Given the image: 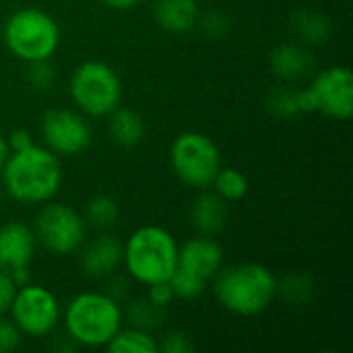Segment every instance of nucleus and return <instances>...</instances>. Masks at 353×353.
Returning <instances> with one entry per match:
<instances>
[{"mask_svg":"<svg viewBox=\"0 0 353 353\" xmlns=\"http://www.w3.org/2000/svg\"><path fill=\"white\" fill-rule=\"evenodd\" d=\"M2 190L21 205H43L62 186L60 157L46 145L10 151L2 168Z\"/></svg>","mask_w":353,"mask_h":353,"instance_id":"1","label":"nucleus"},{"mask_svg":"<svg viewBox=\"0 0 353 353\" xmlns=\"http://www.w3.org/2000/svg\"><path fill=\"white\" fill-rule=\"evenodd\" d=\"M279 279L261 263L221 267L213 277V294L219 306L236 316H259L277 298Z\"/></svg>","mask_w":353,"mask_h":353,"instance_id":"2","label":"nucleus"},{"mask_svg":"<svg viewBox=\"0 0 353 353\" xmlns=\"http://www.w3.org/2000/svg\"><path fill=\"white\" fill-rule=\"evenodd\" d=\"M66 335L79 347H105L124 327V310L105 292L77 294L60 316Z\"/></svg>","mask_w":353,"mask_h":353,"instance_id":"3","label":"nucleus"},{"mask_svg":"<svg viewBox=\"0 0 353 353\" xmlns=\"http://www.w3.org/2000/svg\"><path fill=\"white\" fill-rule=\"evenodd\" d=\"M178 242L159 225H141L124 242L122 265L141 285L170 281L178 265Z\"/></svg>","mask_w":353,"mask_h":353,"instance_id":"4","label":"nucleus"},{"mask_svg":"<svg viewBox=\"0 0 353 353\" xmlns=\"http://www.w3.org/2000/svg\"><path fill=\"white\" fill-rule=\"evenodd\" d=\"M60 25L41 8L23 6L4 21L2 39L8 52L21 62L50 60L60 48Z\"/></svg>","mask_w":353,"mask_h":353,"instance_id":"5","label":"nucleus"},{"mask_svg":"<svg viewBox=\"0 0 353 353\" xmlns=\"http://www.w3.org/2000/svg\"><path fill=\"white\" fill-rule=\"evenodd\" d=\"M68 95L87 118H105L124 99L120 74L101 60L81 62L68 81Z\"/></svg>","mask_w":353,"mask_h":353,"instance_id":"6","label":"nucleus"},{"mask_svg":"<svg viewBox=\"0 0 353 353\" xmlns=\"http://www.w3.org/2000/svg\"><path fill=\"white\" fill-rule=\"evenodd\" d=\"M170 165L178 180L190 188H211L215 174L221 170V151L217 143L196 130L180 132L170 145Z\"/></svg>","mask_w":353,"mask_h":353,"instance_id":"7","label":"nucleus"},{"mask_svg":"<svg viewBox=\"0 0 353 353\" xmlns=\"http://www.w3.org/2000/svg\"><path fill=\"white\" fill-rule=\"evenodd\" d=\"M298 108L319 112L345 122L353 116V72L345 64H333L316 72L306 89H298Z\"/></svg>","mask_w":353,"mask_h":353,"instance_id":"8","label":"nucleus"},{"mask_svg":"<svg viewBox=\"0 0 353 353\" xmlns=\"http://www.w3.org/2000/svg\"><path fill=\"white\" fill-rule=\"evenodd\" d=\"M89 225L85 217L66 203L48 201L35 215L33 234L37 244L54 256H68L79 252L87 240Z\"/></svg>","mask_w":353,"mask_h":353,"instance_id":"9","label":"nucleus"},{"mask_svg":"<svg viewBox=\"0 0 353 353\" xmlns=\"http://www.w3.org/2000/svg\"><path fill=\"white\" fill-rule=\"evenodd\" d=\"M8 314L23 335L39 339L56 331L62 310L56 294L50 288L27 283L17 290Z\"/></svg>","mask_w":353,"mask_h":353,"instance_id":"10","label":"nucleus"},{"mask_svg":"<svg viewBox=\"0 0 353 353\" xmlns=\"http://www.w3.org/2000/svg\"><path fill=\"white\" fill-rule=\"evenodd\" d=\"M41 139L58 157H74L89 149L93 130L83 112L72 108H52L41 116Z\"/></svg>","mask_w":353,"mask_h":353,"instance_id":"11","label":"nucleus"},{"mask_svg":"<svg viewBox=\"0 0 353 353\" xmlns=\"http://www.w3.org/2000/svg\"><path fill=\"white\" fill-rule=\"evenodd\" d=\"M223 246L211 238V236H194L178 246V265L176 269H182L201 281L209 283L223 267Z\"/></svg>","mask_w":353,"mask_h":353,"instance_id":"12","label":"nucleus"},{"mask_svg":"<svg viewBox=\"0 0 353 353\" xmlns=\"http://www.w3.org/2000/svg\"><path fill=\"white\" fill-rule=\"evenodd\" d=\"M81 252V269L87 277L93 279H110L122 267L124 244L114 234L99 232L95 238L85 240L79 248Z\"/></svg>","mask_w":353,"mask_h":353,"instance_id":"13","label":"nucleus"},{"mask_svg":"<svg viewBox=\"0 0 353 353\" xmlns=\"http://www.w3.org/2000/svg\"><path fill=\"white\" fill-rule=\"evenodd\" d=\"M37 250L33 228L23 221H6L0 225V269L27 267Z\"/></svg>","mask_w":353,"mask_h":353,"instance_id":"14","label":"nucleus"},{"mask_svg":"<svg viewBox=\"0 0 353 353\" xmlns=\"http://www.w3.org/2000/svg\"><path fill=\"white\" fill-rule=\"evenodd\" d=\"M228 219H230L228 203L215 190L203 188L196 194V199L192 201L190 221H192V228L196 230V234L215 238L225 230Z\"/></svg>","mask_w":353,"mask_h":353,"instance_id":"15","label":"nucleus"},{"mask_svg":"<svg viewBox=\"0 0 353 353\" xmlns=\"http://www.w3.org/2000/svg\"><path fill=\"white\" fill-rule=\"evenodd\" d=\"M269 64L277 79L292 83L308 77L314 70V56L304 43L285 41L273 48L269 56Z\"/></svg>","mask_w":353,"mask_h":353,"instance_id":"16","label":"nucleus"},{"mask_svg":"<svg viewBox=\"0 0 353 353\" xmlns=\"http://www.w3.org/2000/svg\"><path fill=\"white\" fill-rule=\"evenodd\" d=\"M153 17L161 29L170 33H186L196 27L201 10L196 0H157Z\"/></svg>","mask_w":353,"mask_h":353,"instance_id":"17","label":"nucleus"},{"mask_svg":"<svg viewBox=\"0 0 353 353\" xmlns=\"http://www.w3.org/2000/svg\"><path fill=\"white\" fill-rule=\"evenodd\" d=\"M108 132L110 139L124 149H132L137 147L143 137H145V120L143 116L126 105H118L116 110H112L108 116Z\"/></svg>","mask_w":353,"mask_h":353,"instance_id":"18","label":"nucleus"},{"mask_svg":"<svg viewBox=\"0 0 353 353\" xmlns=\"http://www.w3.org/2000/svg\"><path fill=\"white\" fill-rule=\"evenodd\" d=\"M292 27L306 46H321L331 37V21L316 10H298L292 19Z\"/></svg>","mask_w":353,"mask_h":353,"instance_id":"19","label":"nucleus"},{"mask_svg":"<svg viewBox=\"0 0 353 353\" xmlns=\"http://www.w3.org/2000/svg\"><path fill=\"white\" fill-rule=\"evenodd\" d=\"M110 353H157L159 343L151 331L137 327H122L105 345Z\"/></svg>","mask_w":353,"mask_h":353,"instance_id":"20","label":"nucleus"},{"mask_svg":"<svg viewBox=\"0 0 353 353\" xmlns=\"http://www.w3.org/2000/svg\"><path fill=\"white\" fill-rule=\"evenodd\" d=\"M83 217L89 228H93L97 232H105L116 225V221L120 217V205L110 194H97L87 201Z\"/></svg>","mask_w":353,"mask_h":353,"instance_id":"21","label":"nucleus"},{"mask_svg":"<svg viewBox=\"0 0 353 353\" xmlns=\"http://www.w3.org/2000/svg\"><path fill=\"white\" fill-rule=\"evenodd\" d=\"M211 188L225 201V203H238L242 201L246 194H248V178L236 170V168H223L215 174L213 182H211Z\"/></svg>","mask_w":353,"mask_h":353,"instance_id":"22","label":"nucleus"},{"mask_svg":"<svg viewBox=\"0 0 353 353\" xmlns=\"http://www.w3.org/2000/svg\"><path fill=\"white\" fill-rule=\"evenodd\" d=\"M161 316H163V310L153 306L149 300L145 302H134L128 312L124 314V319L130 323V327H137V329H145V331H151L155 327L161 325Z\"/></svg>","mask_w":353,"mask_h":353,"instance_id":"23","label":"nucleus"},{"mask_svg":"<svg viewBox=\"0 0 353 353\" xmlns=\"http://www.w3.org/2000/svg\"><path fill=\"white\" fill-rule=\"evenodd\" d=\"M279 294L294 304H304V302H308V298L312 294V283L306 275L294 273V275L285 277L283 283H277V296Z\"/></svg>","mask_w":353,"mask_h":353,"instance_id":"24","label":"nucleus"},{"mask_svg":"<svg viewBox=\"0 0 353 353\" xmlns=\"http://www.w3.org/2000/svg\"><path fill=\"white\" fill-rule=\"evenodd\" d=\"M58 70L50 60H37V62H29L27 64V83L35 89V91H48L52 89V85L56 83Z\"/></svg>","mask_w":353,"mask_h":353,"instance_id":"25","label":"nucleus"},{"mask_svg":"<svg viewBox=\"0 0 353 353\" xmlns=\"http://www.w3.org/2000/svg\"><path fill=\"white\" fill-rule=\"evenodd\" d=\"M269 110L277 116H296L300 114L298 108V89H290V87H277L271 95H269Z\"/></svg>","mask_w":353,"mask_h":353,"instance_id":"26","label":"nucleus"},{"mask_svg":"<svg viewBox=\"0 0 353 353\" xmlns=\"http://www.w3.org/2000/svg\"><path fill=\"white\" fill-rule=\"evenodd\" d=\"M157 343H159V352L163 353H192L196 350L192 337L182 331H170Z\"/></svg>","mask_w":353,"mask_h":353,"instance_id":"27","label":"nucleus"},{"mask_svg":"<svg viewBox=\"0 0 353 353\" xmlns=\"http://www.w3.org/2000/svg\"><path fill=\"white\" fill-rule=\"evenodd\" d=\"M196 25L203 29L205 35H209V37H213V39L223 37V35L228 33V29H230L228 17H225L223 12H219V10H209V12H205L203 17H199Z\"/></svg>","mask_w":353,"mask_h":353,"instance_id":"28","label":"nucleus"},{"mask_svg":"<svg viewBox=\"0 0 353 353\" xmlns=\"http://www.w3.org/2000/svg\"><path fill=\"white\" fill-rule=\"evenodd\" d=\"M21 341H23V333L12 323V319H6V314L0 316V353L17 352Z\"/></svg>","mask_w":353,"mask_h":353,"instance_id":"29","label":"nucleus"},{"mask_svg":"<svg viewBox=\"0 0 353 353\" xmlns=\"http://www.w3.org/2000/svg\"><path fill=\"white\" fill-rule=\"evenodd\" d=\"M174 298L176 296H174V290H172L170 281H159V283L147 285V300L153 306L161 308V310H165L174 302Z\"/></svg>","mask_w":353,"mask_h":353,"instance_id":"30","label":"nucleus"},{"mask_svg":"<svg viewBox=\"0 0 353 353\" xmlns=\"http://www.w3.org/2000/svg\"><path fill=\"white\" fill-rule=\"evenodd\" d=\"M17 290H19V288L14 285L10 273H8L6 269H0V316L8 314Z\"/></svg>","mask_w":353,"mask_h":353,"instance_id":"31","label":"nucleus"},{"mask_svg":"<svg viewBox=\"0 0 353 353\" xmlns=\"http://www.w3.org/2000/svg\"><path fill=\"white\" fill-rule=\"evenodd\" d=\"M6 141H8L10 151H23V149H27V147L35 145L33 134H31L29 130H23V128L12 130V132L8 134V139H6Z\"/></svg>","mask_w":353,"mask_h":353,"instance_id":"32","label":"nucleus"},{"mask_svg":"<svg viewBox=\"0 0 353 353\" xmlns=\"http://www.w3.org/2000/svg\"><path fill=\"white\" fill-rule=\"evenodd\" d=\"M12 281L17 288H23L27 283H31V273H29V265L27 267H17V269H8Z\"/></svg>","mask_w":353,"mask_h":353,"instance_id":"33","label":"nucleus"},{"mask_svg":"<svg viewBox=\"0 0 353 353\" xmlns=\"http://www.w3.org/2000/svg\"><path fill=\"white\" fill-rule=\"evenodd\" d=\"M143 0H101V4H105L112 10H132L141 4Z\"/></svg>","mask_w":353,"mask_h":353,"instance_id":"34","label":"nucleus"},{"mask_svg":"<svg viewBox=\"0 0 353 353\" xmlns=\"http://www.w3.org/2000/svg\"><path fill=\"white\" fill-rule=\"evenodd\" d=\"M8 155H10L8 141H6V137H4V134H0V172H2V168H4V163H6V159H8Z\"/></svg>","mask_w":353,"mask_h":353,"instance_id":"35","label":"nucleus"},{"mask_svg":"<svg viewBox=\"0 0 353 353\" xmlns=\"http://www.w3.org/2000/svg\"><path fill=\"white\" fill-rule=\"evenodd\" d=\"M0 203H2V186H0Z\"/></svg>","mask_w":353,"mask_h":353,"instance_id":"36","label":"nucleus"}]
</instances>
